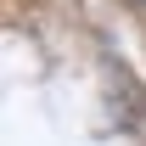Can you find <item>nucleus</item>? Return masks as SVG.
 <instances>
[{
    "label": "nucleus",
    "instance_id": "1",
    "mask_svg": "<svg viewBox=\"0 0 146 146\" xmlns=\"http://www.w3.org/2000/svg\"><path fill=\"white\" fill-rule=\"evenodd\" d=\"M135 6H146V0H135Z\"/></svg>",
    "mask_w": 146,
    "mask_h": 146
}]
</instances>
